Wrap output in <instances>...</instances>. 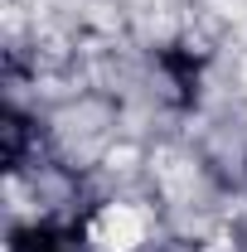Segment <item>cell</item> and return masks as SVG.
Instances as JSON below:
<instances>
[{"instance_id": "obj_1", "label": "cell", "mask_w": 247, "mask_h": 252, "mask_svg": "<svg viewBox=\"0 0 247 252\" xmlns=\"http://www.w3.org/2000/svg\"><path fill=\"white\" fill-rule=\"evenodd\" d=\"M97 238H102L107 248L126 252V248H136V243H141V219H136L131 209H107L102 223H97Z\"/></svg>"}]
</instances>
